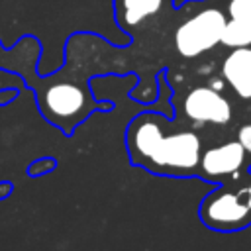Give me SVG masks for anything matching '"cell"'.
I'll list each match as a JSON object with an SVG mask.
<instances>
[{
  "mask_svg": "<svg viewBox=\"0 0 251 251\" xmlns=\"http://www.w3.org/2000/svg\"><path fill=\"white\" fill-rule=\"evenodd\" d=\"M163 118L151 112L135 116L126 129V147L133 165L159 175H182L200 165V139L192 131L163 133Z\"/></svg>",
  "mask_w": 251,
  "mask_h": 251,
  "instance_id": "obj_1",
  "label": "cell"
},
{
  "mask_svg": "<svg viewBox=\"0 0 251 251\" xmlns=\"http://www.w3.org/2000/svg\"><path fill=\"white\" fill-rule=\"evenodd\" d=\"M37 104L41 114L57 127H61L67 135H71L73 127L82 122L92 110H112V102H94L84 86L71 80L53 82L51 86L41 90L37 94Z\"/></svg>",
  "mask_w": 251,
  "mask_h": 251,
  "instance_id": "obj_2",
  "label": "cell"
},
{
  "mask_svg": "<svg viewBox=\"0 0 251 251\" xmlns=\"http://www.w3.org/2000/svg\"><path fill=\"white\" fill-rule=\"evenodd\" d=\"M226 14L218 8H204L192 18L184 20L175 31V47L186 57H198L222 41V31L226 25Z\"/></svg>",
  "mask_w": 251,
  "mask_h": 251,
  "instance_id": "obj_3",
  "label": "cell"
},
{
  "mask_svg": "<svg viewBox=\"0 0 251 251\" xmlns=\"http://www.w3.org/2000/svg\"><path fill=\"white\" fill-rule=\"evenodd\" d=\"M184 112L194 122L227 124L231 118L229 102L212 86H198L184 98Z\"/></svg>",
  "mask_w": 251,
  "mask_h": 251,
  "instance_id": "obj_4",
  "label": "cell"
},
{
  "mask_svg": "<svg viewBox=\"0 0 251 251\" xmlns=\"http://www.w3.org/2000/svg\"><path fill=\"white\" fill-rule=\"evenodd\" d=\"M241 196L243 192H216L208 196L202 206V218L212 226H235L245 222L251 208Z\"/></svg>",
  "mask_w": 251,
  "mask_h": 251,
  "instance_id": "obj_5",
  "label": "cell"
},
{
  "mask_svg": "<svg viewBox=\"0 0 251 251\" xmlns=\"http://www.w3.org/2000/svg\"><path fill=\"white\" fill-rule=\"evenodd\" d=\"M171 0H114V18L116 24L126 35L131 37L133 29L151 18L159 16Z\"/></svg>",
  "mask_w": 251,
  "mask_h": 251,
  "instance_id": "obj_6",
  "label": "cell"
},
{
  "mask_svg": "<svg viewBox=\"0 0 251 251\" xmlns=\"http://www.w3.org/2000/svg\"><path fill=\"white\" fill-rule=\"evenodd\" d=\"M243 155H245L243 145L239 141H229L208 149L200 157V167L208 176L233 175L243 165Z\"/></svg>",
  "mask_w": 251,
  "mask_h": 251,
  "instance_id": "obj_7",
  "label": "cell"
},
{
  "mask_svg": "<svg viewBox=\"0 0 251 251\" xmlns=\"http://www.w3.org/2000/svg\"><path fill=\"white\" fill-rule=\"evenodd\" d=\"M222 75L241 98H251V47H235L222 65Z\"/></svg>",
  "mask_w": 251,
  "mask_h": 251,
  "instance_id": "obj_8",
  "label": "cell"
},
{
  "mask_svg": "<svg viewBox=\"0 0 251 251\" xmlns=\"http://www.w3.org/2000/svg\"><path fill=\"white\" fill-rule=\"evenodd\" d=\"M227 47H249L251 45V18H229L222 31V41Z\"/></svg>",
  "mask_w": 251,
  "mask_h": 251,
  "instance_id": "obj_9",
  "label": "cell"
},
{
  "mask_svg": "<svg viewBox=\"0 0 251 251\" xmlns=\"http://www.w3.org/2000/svg\"><path fill=\"white\" fill-rule=\"evenodd\" d=\"M229 18H251V0H231L227 4Z\"/></svg>",
  "mask_w": 251,
  "mask_h": 251,
  "instance_id": "obj_10",
  "label": "cell"
},
{
  "mask_svg": "<svg viewBox=\"0 0 251 251\" xmlns=\"http://www.w3.org/2000/svg\"><path fill=\"white\" fill-rule=\"evenodd\" d=\"M53 167H55V161H53V159H39L37 163H33V165L27 169V175H29V176H37V175L45 173V169L49 171V169H53Z\"/></svg>",
  "mask_w": 251,
  "mask_h": 251,
  "instance_id": "obj_11",
  "label": "cell"
},
{
  "mask_svg": "<svg viewBox=\"0 0 251 251\" xmlns=\"http://www.w3.org/2000/svg\"><path fill=\"white\" fill-rule=\"evenodd\" d=\"M237 141L243 145L245 151L251 153V124H249V126H243V127L239 129V133H237Z\"/></svg>",
  "mask_w": 251,
  "mask_h": 251,
  "instance_id": "obj_12",
  "label": "cell"
},
{
  "mask_svg": "<svg viewBox=\"0 0 251 251\" xmlns=\"http://www.w3.org/2000/svg\"><path fill=\"white\" fill-rule=\"evenodd\" d=\"M243 192H245V198H247V200H245V202H247V206H249V208H251V184H249V186H247V188H245V190H243Z\"/></svg>",
  "mask_w": 251,
  "mask_h": 251,
  "instance_id": "obj_13",
  "label": "cell"
}]
</instances>
